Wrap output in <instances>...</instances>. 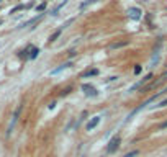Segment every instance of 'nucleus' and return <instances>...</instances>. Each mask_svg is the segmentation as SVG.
I'll list each match as a JSON object with an SVG mask.
<instances>
[{
    "mask_svg": "<svg viewBox=\"0 0 167 157\" xmlns=\"http://www.w3.org/2000/svg\"><path fill=\"white\" fill-rule=\"evenodd\" d=\"M21 110H23V105H18V107H17V110H15V113H13V120H12V123H10V126H8V131H7V136H10V134H12V131H13V128H15V124H17V121H18V116H20Z\"/></svg>",
    "mask_w": 167,
    "mask_h": 157,
    "instance_id": "f257e3e1",
    "label": "nucleus"
},
{
    "mask_svg": "<svg viewBox=\"0 0 167 157\" xmlns=\"http://www.w3.org/2000/svg\"><path fill=\"white\" fill-rule=\"evenodd\" d=\"M120 142H121V137H120V136L112 137V141H110L108 146H107V152H108V154H113L118 147H120Z\"/></svg>",
    "mask_w": 167,
    "mask_h": 157,
    "instance_id": "f03ea898",
    "label": "nucleus"
},
{
    "mask_svg": "<svg viewBox=\"0 0 167 157\" xmlns=\"http://www.w3.org/2000/svg\"><path fill=\"white\" fill-rule=\"evenodd\" d=\"M82 90H84V93H85L87 97H97V95H98L97 88L93 87V85H90V83H84V85H82Z\"/></svg>",
    "mask_w": 167,
    "mask_h": 157,
    "instance_id": "7ed1b4c3",
    "label": "nucleus"
},
{
    "mask_svg": "<svg viewBox=\"0 0 167 157\" xmlns=\"http://www.w3.org/2000/svg\"><path fill=\"white\" fill-rule=\"evenodd\" d=\"M130 44V39H121V41H115L108 46L110 51H116V49H121V48H126V46Z\"/></svg>",
    "mask_w": 167,
    "mask_h": 157,
    "instance_id": "20e7f679",
    "label": "nucleus"
},
{
    "mask_svg": "<svg viewBox=\"0 0 167 157\" xmlns=\"http://www.w3.org/2000/svg\"><path fill=\"white\" fill-rule=\"evenodd\" d=\"M141 10L139 8H136V7H131L130 10H128V17L131 18V20H139L141 18Z\"/></svg>",
    "mask_w": 167,
    "mask_h": 157,
    "instance_id": "39448f33",
    "label": "nucleus"
},
{
    "mask_svg": "<svg viewBox=\"0 0 167 157\" xmlns=\"http://www.w3.org/2000/svg\"><path fill=\"white\" fill-rule=\"evenodd\" d=\"M100 118H102L100 115L93 116L92 120H90V121H88V123H87V131H92V129H95V128H97V124L100 123Z\"/></svg>",
    "mask_w": 167,
    "mask_h": 157,
    "instance_id": "423d86ee",
    "label": "nucleus"
},
{
    "mask_svg": "<svg viewBox=\"0 0 167 157\" xmlns=\"http://www.w3.org/2000/svg\"><path fill=\"white\" fill-rule=\"evenodd\" d=\"M69 67H72V61H69V62H64V64H61V66H59L58 69H53V70H51V74H53V75H54V74H59V72H62V70L69 69Z\"/></svg>",
    "mask_w": 167,
    "mask_h": 157,
    "instance_id": "0eeeda50",
    "label": "nucleus"
},
{
    "mask_svg": "<svg viewBox=\"0 0 167 157\" xmlns=\"http://www.w3.org/2000/svg\"><path fill=\"white\" fill-rule=\"evenodd\" d=\"M151 78H152V74H147V75H146V77H144V78H142V80H141V82H138V83H134L133 87H131V88H130V92H133V90H136V88H139V87H142V85H144V83H146V82H149Z\"/></svg>",
    "mask_w": 167,
    "mask_h": 157,
    "instance_id": "6e6552de",
    "label": "nucleus"
},
{
    "mask_svg": "<svg viewBox=\"0 0 167 157\" xmlns=\"http://www.w3.org/2000/svg\"><path fill=\"white\" fill-rule=\"evenodd\" d=\"M44 17V13H39V15H38V17H34V18H31V20H28V21H25V23H21L20 26H18V28H25V26H29V25H33V23H36L38 20H39V18H43Z\"/></svg>",
    "mask_w": 167,
    "mask_h": 157,
    "instance_id": "1a4fd4ad",
    "label": "nucleus"
},
{
    "mask_svg": "<svg viewBox=\"0 0 167 157\" xmlns=\"http://www.w3.org/2000/svg\"><path fill=\"white\" fill-rule=\"evenodd\" d=\"M66 5H67V0H64V2H61V4H59V5H56L54 8L51 10V15H53V17H56V15H58V13H59V10H61V8H64Z\"/></svg>",
    "mask_w": 167,
    "mask_h": 157,
    "instance_id": "9d476101",
    "label": "nucleus"
},
{
    "mask_svg": "<svg viewBox=\"0 0 167 157\" xmlns=\"http://www.w3.org/2000/svg\"><path fill=\"white\" fill-rule=\"evenodd\" d=\"M62 31H64V28H62V26H61V28H59V29H56L54 33H53V34H51V36H49V43H54L56 39H58V38L61 36V34H62Z\"/></svg>",
    "mask_w": 167,
    "mask_h": 157,
    "instance_id": "9b49d317",
    "label": "nucleus"
},
{
    "mask_svg": "<svg viewBox=\"0 0 167 157\" xmlns=\"http://www.w3.org/2000/svg\"><path fill=\"white\" fill-rule=\"evenodd\" d=\"M98 74V70L97 69H92V70H87V72H84L82 74V78H87V77H93V75Z\"/></svg>",
    "mask_w": 167,
    "mask_h": 157,
    "instance_id": "f8f14e48",
    "label": "nucleus"
},
{
    "mask_svg": "<svg viewBox=\"0 0 167 157\" xmlns=\"http://www.w3.org/2000/svg\"><path fill=\"white\" fill-rule=\"evenodd\" d=\"M38 54H39V49H38V48H31V54H29L28 59H36Z\"/></svg>",
    "mask_w": 167,
    "mask_h": 157,
    "instance_id": "ddd939ff",
    "label": "nucleus"
},
{
    "mask_svg": "<svg viewBox=\"0 0 167 157\" xmlns=\"http://www.w3.org/2000/svg\"><path fill=\"white\" fill-rule=\"evenodd\" d=\"M95 2H97V0H85V2H82V4H80L79 8H80V10H84L85 7H87V5H92V4H95Z\"/></svg>",
    "mask_w": 167,
    "mask_h": 157,
    "instance_id": "4468645a",
    "label": "nucleus"
},
{
    "mask_svg": "<svg viewBox=\"0 0 167 157\" xmlns=\"http://www.w3.org/2000/svg\"><path fill=\"white\" fill-rule=\"evenodd\" d=\"M26 7L25 5H17V7H13L12 10H10V13H17V12H20V10H25Z\"/></svg>",
    "mask_w": 167,
    "mask_h": 157,
    "instance_id": "2eb2a0df",
    "label": "nucleus"
},
{
    "mask_svg": "<svg viewBox=\"0 0 167 157\" xmlns=\"http://www.w3.org/2000/svg\"><path fill=\"white\" fill-rule=\"evenodd\" d=\"M71 90H72V87H67V88H64V90L61 92V97H66V95H69V93H71Z\"/></svg>",
    "mask_w": 167,
    "mask_h": 157,
    "instance_id": "dca6fc26",
    "label": "nucleus"
},
{
    "mask_svg": "<svg viewBox=\"0 0 167 157\" xmlns=\"http://www.w3.org/2000/svg\"><path fill=\"white\" fill-rule=\"evenodd\" d=\"M138 154H139V151H131V152L125 154L123 157H134V156H138Z\"/></svg>",
    "mask_w": 167,
    "mask_h": 157,
    "instance_id": "f3484780",
    "label": "nucleus"
},
{
    "mask_svg": "<svg viewBox=\"0 0 167 157\" xmlns=\"http://www.w3.org/2000/svg\"><path fill=\"white\" fill-rule=\"evenodd\" d=\"M162 107H167V98L166 100H162L159 105H156V108H162Z\"/></svg>",
    "mask_w": 167,
    "mask_h": 157,
    "instance_id": "a211bd4d",
    "label": "nucleus"
},
{
    "mask_svg": "<svg viewBox=\"0 0 167 157\" xmlns=\"http://www.w3.org/2000/svg\"><path fill=\"white\" fill-rule=\"evenodd\" d=\"M44 8H46V4H41V5H38V7H36V10H38V12H43Z\"/></svg>",
    "mask_w": 167,
    "mask_h": 157,
    "instance_id": "6ab92c4d",
    "label": "nucleus"
},
{
    "mask_svg": "<svg viewBox=\"0 0 167 157\" xmlns=\"http://www.w3.org/2000/svg\"><path fill=\"white\" fill-rule=\"evenodd\" d=\"M141 72V66H136L134 67V74H139Z\"/></svg>",
    "mask_w": 167,
    "mask_h": 157,
    "instance_id": "aec40b11",
    "label": "nucleus"
},
{
    "mask_svg": "<svg viewBox=\"0 0 167 157\" xmlns=\"http://www.w3.org/2000/svg\"><path fill=\"white\" fill-rule=\"evenodd\" d=\"M54 107H56V102H51V103L48 105V108H49V110H53V108H54Z\"/></svg>",
    "mask_w": 167,
    "mask_h": 157,
    "instance_id": "412c9836",
    "label": "nucleus"
},
{
    "mask_svg": "<svg viewBox=\"0 0 167 157\" xmlns=\"http://www.w3.org/2000/svg\"><path fill=\"white\" fill-rule=\"evenodd\" d=\"M159 128H161V129H166V128H167V121H164V123L161 124V126H159Z\"/></svg>",
    "mask_w": 167,
    "mask_h": 157,
    "instance_id": "4be33fe9",
    "label": "nucleus"
},
{
    "mask_svg": "<svg viewBox=\"0 0 167 157\" xmlns=\"http://www.w3.org/2000/svg\"><path fill=\"white\" fill-rule=\"evenodd\" d=\"M69 54H71V57H72V56H75L77 53H75V49H72V51H69Z\"/></svg>",
    "mask_w": 167,
    "mask_h": 157,
    "instance_id": "5701e85b",
    "label": "nucleus"
},
{
    "mask_svg": "<svg viewBox=\"0 0 167 157\" xmlns=\"http://www.w3.org/2000/svg\"><path fill=\"white\" fill-rule=\"evenodd\" d=\"M2 23H4V20H0V25H2Z\"/></svg>",
    "mask_w": 167,
    "mask_h": 157,
    "instance_id": "b1692460",
    "label": "nucleus"
}]
</instances>
